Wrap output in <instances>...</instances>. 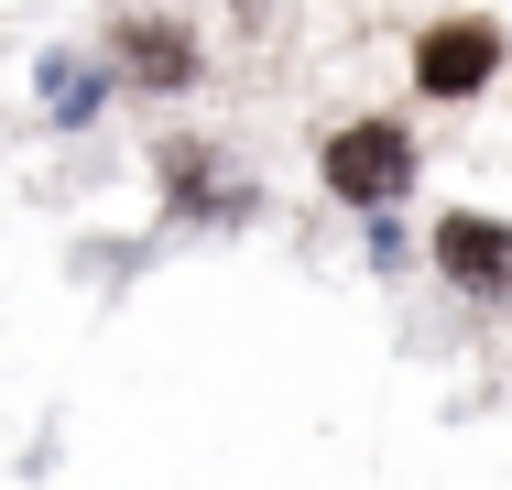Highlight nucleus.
Here are the masks:
<instances>
[{
	"label": "nucleus",
	"instance_id": "obj_4",
	"mask_svg": "<svg viewBox=\"0 0 512 490\" xmlns=\"http://www.w3.org/2000/svg\"><path fill=\"white\" fill-rule=\"evenodd\" d=\"M131 55H142V66H153V77H186V66H197V55H186V44H175V33H142V44H131Z\"/></svg>",
	"mask_w": 512,
	"mask_h": 490
},
{
	"label": "nucleus",
	"instance_id": "obj_1",
	"mask_svg": "<svg viewBox=\"0 0 512 490\" xmlns=\"http://www.w3.org/2000/svg\"><path fill=\"white\" fill-rule=\"evenodd\" d=\"M327 196H349V207H404L414 196V131L404 120H349V131H327Z\"/></svg>",
	"mask_w": 512,
	"mask_h": 490
},
{
	"label": "nucleus",
	"instance_id": "obj_3",
	"mask_svg": "<svg viewBox=\"0 0 512 490\" xmlns=\"http://www.w3.org/2000/svg\"><path fill=\"white\" fill-rule=\"evenodd\" d=\"M425 251H436V273H447L458 294H512V229L480 218V207H447Z\"/></svg>",
	"mask_w": 512,
	"mask_h": 490
},
{
	"label": "nucleus",
	"instance_id": "obj_2",
	"mask_svg": "<svg viewBox=\"0 0 512 490\" xmlns=\"http://www.w3.org/2000/svg\"><path fill=\"white\" fill-rule=\"evenodd\" d=\"M491 77H502V33L491 22H469V11L458 22H425V44H414V88L425 98H480Z\"/></svg>",
	"mask_w": 512,
	"mask_h": 490
}]
</instances>
